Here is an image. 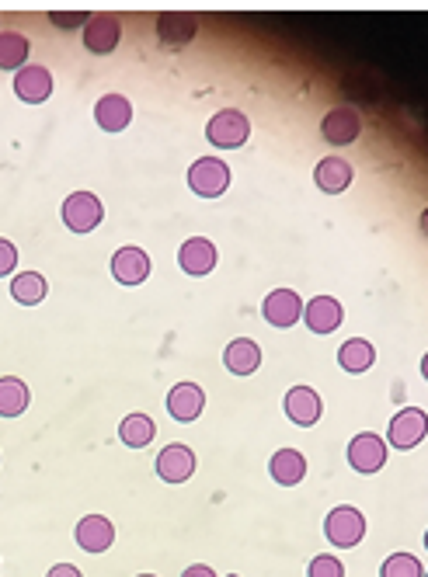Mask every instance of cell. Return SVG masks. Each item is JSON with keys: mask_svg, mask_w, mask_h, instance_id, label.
Listing matches in <instances>:
<instances>
[{"mask_svg": "<svg viewBox=\"0 0 428 577\" xmlns=\"http://www.w3.org/2000/svg\"><path fill=\"white\" fill-rule=\"evenodd\" d=\"M324 536H328V543L338 546V550H352V546H359L362 536H366V518H362L359 508L342 505L328 515V522H324Z\"/></svg>", "mask_w": 428, "mask_h": 577, "instance_id": "obj_1", "label": "cell"}, {"mask_svg": "<svg viewBox=\"0 0 428 577\" xmlns=\"http://www.w3.org/2000/svg\"><path fill=\"white\" fill-rule=\"evenodd\" d=\"M206 136H209V143L220 146V150H234V146L248 143L251 122H248V115L237 112V108H223V112H216L213 119H209Z\"/></svg>", "mask_w": 428, "mask_h": 577, "instance_id": "obj_2", "label": "cell"}, {"mask_svg": "<svg viewBox=\"0 0 428 577\" xmlns=\"http://www.w3.org/2000/svg\"><path fill=\"white\" fill-rule=\"evenodd\" d=\"M188 185H192V192L202 195V199H220L230 188V167L216 157H202L188 167Z\"/></svg>", "mask_w": 428, "mask_h": 577, "instance_id": "obj_3", "label": "cell"}, {"mask_svg": "<svg viewBox=\"0 0 428 577\" xmlns=\"http://www.w3.org/2000/svg\"><path fill=\"white\" fill-rule=\"evenodd\" d=\"M101 219H105V209H101V202L91 192H74L63 202V223L74 233H91Z\"/></svg>", "mask_w": 428, "mask_h": 577, "instance_id": "obj_4", "label": "cell"}, {"mask_svg": "<svg viewBox=\"0 0 428 577\" xmlns=\"http://www.w3.org/2000/svg\"><path fill=\"white\" fill-rule=\"evenodd\" d=\"M122 25L115 14H91L84 25V46L91 49L94 56H108L115 46H119Z\"/></svg>", "mask_w": 428, "mask_h": 577, "instance_id": "obj_5", "label": "cell"}, {"mask_svg": "<svg viewBox=\"0 0 428 577\" xmlns=\"http://www.w3.org/2000/svg\"><path fill=\"white\" fill-rule=\"evenodd\" d=\"M348 463H352V470H359V473L383 470V463H387V445H383V438L373 432L355 435L352 445H348Z\"/></svg>", "mask_w": 428, "mask_h": 577, "instance_id": "obj_6", "label": "cell"}, {"mask_svg": "<svg viewBox=\"0 0 428 577\" xmlns=\"http://www.w3.org/2000/svg\"><path fill=\"white\" fill-rule=\"evenodd\" d=\"M286 418L293 421V425H300V428H310V425H317L321 421V414H324V404H321V397H317V390H310V386H293V390L286 393Z\"/></svg>", "mask_w": 428, "mask_h": 577, "instance_id": "obj_7", "label": "cell"}, {"mask_svg": "<svg viewBox=\"0 0 428 577\" xmlns=\"http://www.w3.org/2000/svg\"><path fill=\"white\" fill-rule=\"evenodd\" d=\"M261 313H265V320L272 327H293L303 317V299L293 289H275L261 303Z\"/></svg>", "mask_w": 428, "mask_h": 577, "instance_id": "obj_8", "label": "cell"}, {"mask_svg": "<svg viewBox=\"0 0 428 577\" xmlns=\"http://www.w3.org/2000/svg\"><path fill=\"white\" fill-rule=\"evenodd\" d=\"M359 133H362V122H359V115H355L348 105L331 108V112L324 115V122H321V136L328 143H335V146L355 143V140H359Z\"/></svg>", "mask_w": 428, "mask_h": 577, "instance_id": "obj_9", "label": "cell"}, {"mask_svg": "<svg viewBox=\"0 0 428 577\" xmlns=\"http://www.w3.org/2000/svg\"><path fill=\"white\" fill-rule=\"evenodd\" d=\"M154 466H157V477L161 480H168V484H185V480L195 473V452L188 449V445H168V449H161Z\"/></svg>", "mask_w": 428, "mask_h": 577, "instance_id": "obj_10", "label": "cell"}, {"mask_svg": "<svg viewBox=\"0 0 428 577\" xmlns=\"http://www.w3.org/2000/svg\"><path fill=\"white\" fill-rule=\"evenodd\" d=\"M342 317H345V310H342V303H338L335 296H317V299H310V303L303 306V320H307V327L314 334L338 331V327H342Z\"/></svg>", "mask_w": 428, "mask_h": 577, "instance_id": "obj_11", "label": "cell"}, {"mask_svg": "<svg viewBox=\"0 0 428 577\" xmlns=\"http://www.w3.org/2000/svg\"><path fill=\"white\" fill-rule=\"evenodd\" d=\"M425 411H418V407H408V411H401L394 421H390V445L394 449H415L418 442L425 438Z\"/></svg>", "mask_w": 428, "mask_h": 577, "instance_id": "obj_12", "label": "cell"}, {"mask_svg": "<svg viewBox=\"0 0 428 577\" xmlns=\"http://www.w3.org/2000/svg\"><path fill=\"white\" fill-rule=\"evenodd\" d=\"M112 275L122 282V286H140V282H147V275H150L147 251H140V247H122V251H115Z\"/></svg>", "mask_w": 428, "mask_h": 577, "instance_id": "obj_13", "label": "cell"}, {"mask_svg": "<svg viewBox=\"0 0 428 577\" xmlns=\"http://www.w3.org/2000/svg\"><path fill=\"white\" fill-rule=\"evenodd\" d=\"M178 265H181V272H188V275H209L216 268L213 240H206V237L185 240L178 251Z\"/></svg>", "mask_w": 428, "mask_h": 577, "instance_id": "obj_14", "label": "cell"}, {"mask_svg": "<svg viewBox=\"0 0 428 577\" xmlns=\"http://www.w3.org/2000/svg\"><path fill=\"white\" fill-rule=\"evenodd\" d=\"M14 94L28 105H39L53 94V73L46 67H21L18 77H14Z\"/></svg>", "mask_w": 428, "mask_h": 577, "instance_id": "obj_15", "label": "cell"}, {"mask_svg": "<svg viewBox=\"0 0 428 577\" xmlns=\"http://www.w3.org/2000/svg\"><path fill=\"white\" fill-rule=\"evenodd\" d=\"M77 543L87 553H105L115 543V525L105 515H87L77 522Z\"/></svg>", "mask_w": 428, "mask_h": 577, "instance_id": "obj_16", "label": "cell"}, {"mask_svg": "<svg viewBox=\"0 0 428 577\" xmlns=\"http://www.w3.org/2000/svg\"><path fill=\"white\" fill-rule=\"evenodd\" d=\"M202 407H206V393L195 383H178L168 393V411L174 421H195L202 414Z\"/></svg>", "mask_w": 428, "mask_h": 577, "instance_id": "obj_17", "label": "cell"}, {"mask_svg": "<svg viewBox=\"0 0 428 577\" xmlns=\"http://www.w3.org/2000/svg\"><path fill=\"white\" fill-rule=\"evenodd\" d=\"M133 119V105H129L122 94H105V98L94 105V122H98L105 133H122Z\"/></svg>", "mask_w": 428, "mask_h": 577, "instance_id": "obj_18", "label": "cell"}, {"mask_svg": "<svg viewBox=\"0 0 428 577\" xmlns=\"http://www.w3.org/2000/svg\"><path fill=\"white\" fill-rule=\"evenodd\" d=\"M268 470H272L275 484L296 487L303 477H307V459H303V452H296V449H279L272 456V463H268Z\"/></svg>", "mask_w": 428, "mask_h": 577, "instance_id": "obj_19", "label": "cell"}, {"mask_svg": "<svg viewBox=\"0 0 428 577\" xmlns=\"http://www.w3.org/2000/svg\"><path fill=\"white\" fill-rule=\"evenodd\" d=\"M314 181H317V188L328 192V195L345 192V188L352 185V164L342 160V157H324L321 164H317V171H314Z\"/></svg>", "mask_w": 428, "mask_h": 577, "instance_id": "obj_20", "label": "cell"}, {"mask_svg": "<svg viewBox=\"0 0 428 577\" xmlns=\"http://www.w3.org/2000/svg\"><path fill=\"white\" fill-rule=\"evenodd\" d=\"M223 362H227V369L234 372V376H251V372H258V365H261V348L251 338H237L227 345Z\"/></svg>", "mask_w": 428, "mask_h": 577, "instance_id": "obj_21", "label": "cell"}, {"mask_svg": "<svg viewBox=\"0 0 428 577\" xmlns=\"http://www.w3.org/2000/svg\"><path fill=\"white\" fill-rule=\"evenodd\" d=\"M157 35L168 49H181L195 39V21L188 14H161L157 18Z\"/></svg>", "mask_w": 428, "mask_h": 577, "instance_id": "obj_22", "label": "cell"}, {"mask_svg": "<svg viewBox=\"0 0 428 577\" xmlns=\"http://www.w3.org/2000/svg\"><path fill=\"white\" fill-rule=\"evenodd\" d=\"M28 411V386L18 376L0 379V418H18Z\"/></svg>", "mask_w": 428, "mask_h": 577, "instance_id": "obj_23", "label": "cell"}, {"mask_svg": "<svg viewBox=\"0 0 428 577\" xmlns=\"http://www.w3.org/2000/svg\"><path fill=\"white\" fill-rule=\"evenodd\" d=\"M338 362H342L345 372H366V369H373V362H376V348L369 345L366 338H352L338 348Z\"/></svg>", "mask_w": 428, "mask_h": 577, "instance_id": "obj_24", "label": "cell"}, {"mask_svg": "<svg viewBox=\"0 0 428 577\" xmlns=\"http://www.w3.org/2000/svg\"><path fill=\"white\" fill-rule=\"evenodd\" d=\"M157 435V425L154 418H147V414H129L126 421L119 425V438L129 445V449H143V445H150Z\"/></svg>", "mask_w": 428, "mask_h": 577, "instance_id": "obj_25", "label": "cell"}, {"mask_svg": "<svg viewBox=\"0 0 428 577\" xmlns=\"http://www.w3.org/2000/svg\"><path fill=\"white\" fill-rule=\"evenodd\" d=\"M28 39L18 32H4L0 35V70H21L28 67Z\"/></svg>", "mask_w": 428, "mask_h": 577, "instance_id": "obj_26", "label": "cell"}, {"mask_svg": "<svg viewBox=\"0 0 428 577\" xmlns=\"http://www.w3.org/2000/svg\"><path fill=\"white\" fill-rule=\"evenodd\" d=\"M11 296L18 299L21 306H35L46 299V279L39 272H21L18 279L11 282Z\"/></svg>", "mask_w": 428, "mask_h": 577, "instance_id": "obj_27", "label": "cell"}, {"mask_svg": "<svg viewBox=\"0 0 428 577\" xmlns=\"http://www.w3.org/2000/svg\"><path fill=\"white\" fill-rule=\"evenodd\" d=\"M380 577H425V571H422V560L418 557H411V553H394V557H387Z\"/></svg>", "mask_w": 428, "mask_h": 577, "instance_id": "obj_28", "label": "cell"}, {"mask_svg": "<svg viewBox=\"0 0 428 577\" xmlns=\"http://www.w3.org/2000/svg\"><path fill=\"white\" fill-rule=\"evenodd\" d=\"M307 577H345V567H342V560H338V557L324 553V557H314V560H310Z\"/></svg>", "mask_w": 428, "mask_h": 577, "instance_id": "obj_29", "label": "cell"}, {"mask_svg": "<svg viewBox=\"0 0 428 577\" xmlns=\"http://www.w3.org/2000/svg\"><path fill=\"white\" fill-rule=\"evenodd\" d=\"M87 18H91L87 11H49V21H53V25H60V28H77L81 21L87 25Z\"/></svg>", "mask_w": 428, "mask_h": 577, "instance_id": "obj_30", "label": "cell"}, {"mask_svg": "<svg viewBox=\"0 0 428 577\" xmlns=\"http://www.w3.org/2000/svg\"><path fill=\"white\" fill-rule=\"evenodd\" d=\"M14 265H18V247H14L11 240L0 237V279H4V275H11Z\"/></svg>", "mask_w": 428, "mask_h": 577, "instance_id": "obj_31", "label": "cell"}, {"mask_svg": "<svg viewBox=\"0 0 428 577\" xmlns=\"http://www.w3.org/2000/svg\"><path fill=\"white\" fill-rule=\"evenodd\" d=\"M46 577H81V571H77L74 564H56Z\"/></svg>", "mask_w": 428, "mask_h": 577, "instance_id": "obj_32", "label": "cell"}, {"mask_svg": "<svg viewBox=\"0 0 428 577\" xmlns=\"http://www.w3.org/2000/svg\"><path fill=\"white\" fill-rule=\"evenodd\" d=\"M181 577H216V574H213V567H206V564H192Z\"/></svg>", "mask_w": 428, "mask_h": 577, "instance_id": "obj_33", "label": "cell"}, {"mask_svg": "<svg viewBox=\"0 0 428 577\" xmlns=\"http://www.w3.org/2000/svg\"><path fill=\"white\" fill-rule=\"evenodd\" d=\"M140 577H154V574H140Z\"/></svg>", "mask_w": 428, "mask_h": 577, "instance_id": "obj_34", "label": "cell"}, {"mask_svg": "<svg viewBox=\"0 0 428 577\" xmlns=\"http://www.w3.org/2000/svg\"><path fill=\"white\" fill-rule=\"evenodd\" d=\"M230 577H237V574H230Z\"/></svg>", "mask_w": 428, "mask_h": 577, "instance_id": "obj_35", "label": "cell"}]
</instances>
